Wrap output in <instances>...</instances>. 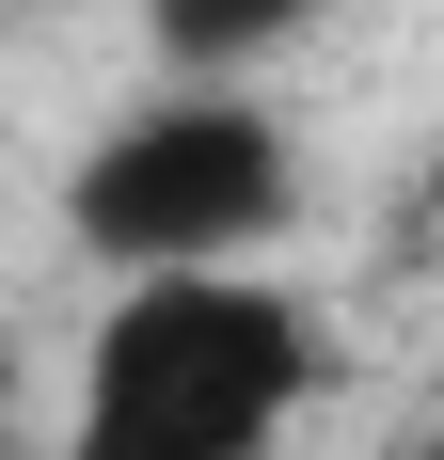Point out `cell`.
<instances>
[{"label":"cell","instance_id":"6da1fadb","mask_svg":"<svg viewBox=\"0 0 444 460\" xmlns=\"http://www.w3.org/2000/svg\"><path fill=\"white\" fill-rule=\"evenodd\" d=\"M317 397H333V318L270 254L128 270L64 381V460H286Z\"/></svg>","mask_w":444,"mask_h":460},{"label":"cell","instance_id":"7a4b0ae2","mask_svg":"<svg viewBox=\"0 0 444 460\" xmlns=\"http://www.w3.org/2000/svg\"><path fill=\"white\" fill-rule=\"evenodd\" d=\"M302 207H317V175H302L286 95L270 80H175V64L143 95H111L80 128V159H64V190H48V223H64V254H80L95 286L286 254Z\"/></svg>","mask_w":444,"mask_h":460},{"label":"cell","instance_id":"3957f363","mask_svg":"<svg viewBox=\"0 0 444 460\" xmlns=\"http://www.w3.org/2000/svg\"><path fill=\"white\" fill-rule=\"evenodd\" d=\"M143 16V64H175V80H270L286 48H317L333 0H128Z\"/></svg>","mask_w":444,"mask_h":460},{"label":"cell","instance_id":"277c9868","mask_svg":"<svg viewBox=\"0 0 444 460\" xmlns=\"http://www.w3.org/2000/svg\"><path fill=\"white\" fill-rule=\"evenodd\" d=\"M397 460H444V413H429V429H413V445H397Z\"/></svg>","mask_w":444,"mask_h":460},{"label":"cell","instance_id":"5b68a950","mask_svg":"<svg viewBox=\"0 0 444 460\" xmlns=\"http://www.w3.org/2000/svg\"><path fill=\"white\" fill-rule=\"evenodd\" d=\"M429 223H444V175H429Z\"/></svg>","mask_w":444,"mask_h":460},{"label":"cell","instance_id":"8992f818","mask_svg":"<svg viewBox=\"0 0 444 460\" xmlns=\"http://www.w3.org/2000/svg\"><path fill=\"white\" fill-rule=\"evenodd\" d=\"M48 460H64V445H48Z\"/></svg>","mask_w":444,"mask_h":460}]
</instances>
